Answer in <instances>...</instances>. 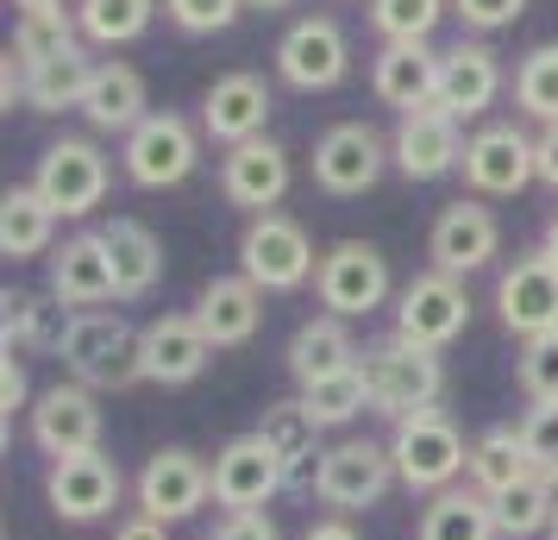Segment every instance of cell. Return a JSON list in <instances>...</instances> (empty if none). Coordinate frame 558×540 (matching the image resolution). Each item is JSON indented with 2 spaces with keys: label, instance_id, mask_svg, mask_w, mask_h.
Instances as JSON below:
<instances>
[{
  "label": "cell",
  "instance_id": "cell-1",
  "mask_svg": "<svg viewBox=\"0 0 558 540\" xmlns=\"http://www.w3.org/2000/svg\"><path fill=\"white\" fill-rule=\"evenodd\" d=\"M357 371H364V384H371V409L389 415V421L439 409V396H446V364H439V352H427V346H414V339H402V334L364 346Z\"/></svg>",
  "mask_w": 558,
  "mask_h": 540
},
{
  "label": "cell",
  "instance_id": "cell-2",
  "mask_svg": "<svg viewBox=\"0 0 558 540\" xmlns=\"http://www.w3.org/2000/svg\"><path fill=\"white\" fill-rule=\"evenodd\" d=\"M389 459H396V484L414 490V496H439L464 478L471 465V446L458 434V421L446 409H421L402 415L396 434H389Z\"/></svg>",
  "mask_w": 558,
  "mask_h": 540
},
{
  "label": "cell",
  "instance_id": "cell-3",
  "mask_svg": "<svg viewBox=\"0 0 558 540\" xmlns=\"http://www.w3.org/2000/svg\"><path fill=\"white\" fill-rule=\"evenodd\" d=\"M63 371L88 389H120V384H138V327H132L120 309H88V314H70L63 327V346H57Z\"/></svg>",
  "mask_w": 558,
  "mask_h": 540
},
{
  "label": "cell",
  "instance_id": "cell-4",
  "mask_svg": "<svg viewBox=\"0 0 558 540\" xmlns=\"http://www.w3.org/2000/svg\"><path fill=\"white\" fill-rule=\"evenodd\" d=\"M239 271L264 296H289V289L314 284L320 257H314V239L295 214H252L245 232H239Z\"/></svg>",
  "mask_w": 558,
  "mask_h": 540
},
{
  "label": "cell",
  "instance_id": "cell-5",
  "mask_svg": "<svg viewBox=\"0 0 558 540\" xmlns=\"http://www.w3.org/2000/svg\"><path fill=\"white\" fill-rule=\"evenodd\" d=\"M120 164H126V177L138 182V189H177V182H189L202 170V132L189 127L182 113L157 107V113H145V120L126 132Z\"/></svg>",
  "mask_w": 558,
  "mask_h": 540
},
{
  "label": "cell",
  "instance_id": "cell-6",
  "mask_svg": "<svg viewBox=\"0 0 558 540\" xmlns=\"http://www.w3.org/2000/svg\"><path fill=\"white\" fill-rule=\"evenodd\" d=\"M314 296H320V309L339 314V321L377 314L383 302H389V257H383L371 239H339L332 252H320Z\"/></svg>",
  "mask_w": 558,
  "mask_h": 540
},
{
  "label": "cell",
  "instance_id": "cell-7",
  "mask_svg": "<svg viewBox=\"0 0 558 540\" xmlns=\"http://www.w3.org/2000/svg\"><path fill=\"white\" fill-rule=\"evenodd\" d=\"M277 76L302 95H327L352 76V38L332 13H302L277 45Z\"/></svg>",
  "mask_w": 558,
  "mask_h": 540
},
{
  "label": "cell",
  "instance_id": "cell-8",
  "mask_svg": "<svg viewBox=\"0 0 558 540\" xmlns=\"http://www.w3.org/2000/svg\"><path fill=\"white\" fill-rule=\"evenodd\" d=\"M107 182H113V170H107V152L95 139H57L38 157L32 189L57 207V220H82V214H95L107 202Z\"/></svg>",
  "mask_w": 558,
  "mask_h": 540
},
{
  "label": "cell",
  "instance_id": "cell-9",
  "mask_svg": "<svg viewBox=\"0 0 558 540\" xmlns=\"http://www.w3.org/2000/svg\"><path fill=\"white\" fill-rule=\"evenodd\" d=\"M132 496H138V515H151L163 528L170 521H189V515H202L214 503V465L202 453H189V446H163V453L145 459Z\"/></svg>",
  "mask_w": 558,
  "mask_h": 540
},
{
  "label": "cell",
  "instance_id": "cell-10",
  "mask_svg": "<svg viewBox=\"0 0 558 540\" xmlns=\"http://www.w3.org/2000/svg\"><path fill=\"white\" fill-rule=\"evenodd\" d=\"M464 189L483 195V202H508L521 195L527 182H539V164H533V139L514 120H496V127H477L464 139Z\"/></svg>",
  "mask_w": 558,
  "mask_h": 540
},
{
  "label": "cell",
  "instance_id": "cell-11",
  "mask_svg": "<svg viewBox=\"0 0 558 540\" xmlns=\"http://www.w3.org/2000/svg\"><path fill=\"white\" fill-rule=\"evenodd\" d=\"M496 252H502V220H496V207H483V195H458V202L439 207V220L427 232L433 271L464 284L483 264H496Z\"/></svg>",
  "mask_w": 558,
  "mask_h": 540
},
{
  "label": "cell",
  "instance_id": "cell-12",
  "mask_svg": "<svg viewBox=\"0 0 558 540\" xmlns=\"http://www.w3.org/2000/svg\"><path fill=\"white\" fill-rule=\"evenodd\" d=\"M464 327H471V296H464L458 277L421 271V277H408V284L396 289V334L402 339L427 346V352H446Z\"/></svg>",
  "mask_w": 558,
  "mask_h": 540
},
{
  "label": "cell",
  "instance_id": "cell-13",
  "mask_svg": "<svg viewBox=\"0 0 558 540\" xmlns=\"http://www.w3.org/2000/svg\"><path fill=\"white\" fill-rule=\"evenodd\" d=\"M120 496H126V478H120V465L107 459L101 446L51 459V471H45V503L57 509V521H76V528L107 521L120 509Z\"/></svg>",
  "mask_w": 558,
  "mask_h": 540
},
{
  "label": "cell",
  "instance_id": "cell-14",
  "mask_svg": "<svg viewBox=\"0 0 558 540\" xmlns=\"http://www.w3.org/2000/svg\"><path fill=\"white\" fill-rule=\"evenodd\" d=\"M496 314H502L508 334L521 339L558 327V257L546 245L508 257V271L496 277Z\"/></svg>",
  "mask_w": 558,
  "mask_h": 540
},
{
  "label": "cell",
  "instance_id": "cell-15",
  "mask_svg": "<svg viewBox=\"0 0 558 540\" xmlns=\"http://www.w3.org/2000/svg\"><path fill=\"white\" fill-rule=\"evenodd\" d=\"M389 484H396L389 446H377V440H339V446L320 453V484H314V496L332 515H357V509H371V503H383Z\"/></svg>",
  "mask_w": 558,
  "mask_h": 540
},
{
  "label": "cell",
  "instance_id": "cell-16",
  "mask_svg": "<svg viewBox=\"0 0 558 540\" xmlns=\"http://www.w3.org/2000/svg\"><path fill=\"white\" fill-rule=\"evenodd\" d=\"M389 164H396L389 145H383L364 120H339V127H327L320 139H314V182H320L327 195H339V202L377 189Z\"/></svg>",
  "mask_w": 558,
  "mask_h": 540
},
{
  "label": "cell",
  "instance_id": "cell-17",
  "mask_svg": "<svg viewBox=\"0 0 558 540\" xmlns=\"http://www.w3.org/2000/svg\"><path fill=\"white\" fill-rule=\"evenodd\" d=\"M207 364H214V339L202 334L195 314H157L138 327V384H163V389H182L195 384Z\"/></svg>",
  "mask_w": 558,
  "mask_h": 540
},
{
  "label": "cell",
  "instance_id": "cell-18",
  "mask_svg": "<svg viewBox=\"0 0 558 540\" xmlns=\"http://www.w3.org/2000/svg\"><path fill=\"white\" fill-rule=\"evenodd\" d=\"M32 446L45 459H70V453H95L101 446V403L88 384H51L32 403Z\"/></svg>",
  "mask_w": 558,
  "mask_h": 540
},
{
  "label": "cell",
  "instance_id": "cell-19",
  "mask_svg": "<svg viewBox=\"0 0 558 540\" xmlns=\"http://www.w3.org/2000/svg\"><path fill=\"white\" fill-rule=\"evenodd\" d=\"M389 157L408 182H439L446 170L464 164V127H458L446 107H414L396 120V139H389Z\"/></svg>",
  "mask_w": 558,
  "mask_h": 540
},
{
  "label": "cell",
  "instance_id": "cell-20",
  "mask_svg": "<svg viewBox=\"0 0 558 540\" xmlns=\"http://www.w3.org/2000/svg\"><path fill=\"white\" fill-rule=\"evenodd\" d=\"M277 490H289V478H282V459L257 434H239V440H227V446L214 453V503H220L227 515L264 509Z\"/></svg>",
  "mask_w": 558,
  "mask_h": 540
},
{
  "label": "cell",
  "instance_id": "cell-21",
  "mask_svg": "<svg viewBox=\"0 0 558 540\" xmlns=\"http://www.w3.org/2000/svg\"><path fill=\"white\" fill-rule=\"evenodd\" d=\"M51 296L70 314L107 309L120 302V277H113V252H107L101 232H70L51 252Z\"/></svg>",
  "mask_w": 558,
  "mask_h": 540
},
{
  "label": "cell",
  "instance_id": "cell-22",
  "mask_svg": "<svg viewBox=\"0 0 558 540\" xmlns=\"http://www.w3.org/2000/svg\"><path fill=\"white\" fill-rule=\"evenodd\" d=\"M270 107H277L270 82L252 76V70H232V76H220L202 95V132L214 145H227V152L232 145H252L270 127Z\"/></svg>",
  "mask_w": 558,
  "mask_h": 540
},
{
  "label": "cell",
  "instance_id": "cell-23",
  "mask_svg": "<svg viewBox=\"0 0 558 540\" xmlns=\"http://www.w3.org/2000/svg\"><path fill=\"white\" fill-rule=\"evenodd\" d=\"M289 182H295V164L277 139H252V145H232L220 157V195L245 214H277Z\"/></svg>",
  "mask_w": 558,
  "mask_h": 540
},
{
  "label": "cell",
  "instance_id": "cell-24",
  "mask_svg": "<svg viewBox=\"0 0 558 540\" xmlns=\"http://www.w3.org/2000/svg\"><path fill=\"white\" fill-rule=\"evenodd\" d=\"M496 95H502V63H496V51H489L483 38H464V45H452V51H439L433 107H446L458 127L477 120V113H489Z\"/></svg>",
  "mask_w": 558,
  "mask_h": 540
},
{
  "label": "cell",
  "instance_id": "cell-25",
  "mask_svg": "<svg viewBox=\"0 0 558 540\" xmlns=\"http://www.w3.org/2000/svg\"><path fill=\"white\" fill-rule=\"evenodd\" d=\"M252 434L282 459V478H289V490H314V484H320V434H327V428L307 415L302 396H289V403H270V409H264V421H257Z\"/></svg>",
  "mask_w": 558,
  "mask_h": 540
},
{
  "label": "cell",
  "instance_id": "cell-26",
  "mask_svg": "<svg viewBox=\"0 0 558 540\" xmlns=\"http://www.w3.org/2000/svg\"><path fill=\"white\" fill-rule=\"evenodd\" d=\"M195 321H202V334L214 339V352H227V346H252L257 327H264V289L245 277V271H232V277H214V284L195 296Z\"/></svg>",
  "mask_w": 558,
  "mask_h": 540
},
{
  "label": "cell",
  "instance_id": "cell-27",
  "mask_svg": "<svg viewBox=\"0 0 558 540\" xmlns=\"http://www.w3.org/2000/svg\"><path fill=\"white\" fill-rule=\"evenodd\" d=\"M357 359H364V346L352 339V327H345L339 314L302 321V327H295V339H289V352H282V364H289L295 389L320 384V377H339V371H352Z\"/></svg>",
  "mask_w": 558,
  "mask_h": 540
},
{
  "label": "cell",
  "instance_id": "cell-28",
  "mask_svg": "<svg viewBox=\"0 0 558 540\" xmlns=\"http://www.w3.org/2000/svg\"><path fill=\"white\" fill-rule=\"evenodd\" d=\"M371 88H377L383 107H433V88H439V51L433 45H383L377 63H371Z\"/></svg>",
  "mask_w": 558,
  "mask_h": 540
},
{
  "label": "cell",
  "instance_id": "cell-29",
  "mask_svg": "<svg viewBox=\"0 0 558 540\" xmlns=\"http://www.w3.org/2000/svg\"><path fill=\"white\" fill-rule=\"evenodd\" d=\"M151 113L145 101V76L132 70V63H95V82H88V95H82V120L95 132H132L138 120Z\"/></svg>",
  "mask_w": 558,
  "mask_h": 540
},
{
  "label": "cell",
  "instance_id": "cell-30",
  "mask_svg": "<svg viewBox=\"0 0 558 540\" xmlns=\"http://www.w3.org/2000/svg\"><path fill=\"white\" fill-rule=\"evenodd\" d=\"M414 540H502V528H496V509L477 484H452L427 496V509L414 521Z\"/></svg>",
  "mask_w": 558,
  "mask_h": 540
},
{
  "label": "cell",
  "instance_id": "cell-31",
  "mask_svg": "<svg viewBox=\"0 0 558 540\" xmlns=\"http://www.w3.org/2000/svg\"><path fill=\"white\" fill-rule=\"evenodd\" d=\"M107 252H113V277H120V302H138L151 296L157 277H163V245L145 220H107L101 227Z\"/></svg>",
  "mask_w": 558,
  "mask_h": 540
},
{
  "label": "cell",
  "instance_id": "cell-32",
  "mask_svg": "<svg viewBox=\"0 0 558 540\" xmlns=\"http://www.w3.org/2000/svg\"><path fill=\"white\" fill-rule=\"evenodd\" d=\"M51 232H57V207L32 182L26 189H7V202H0V252L13 257V264L45 257L51 252Z\"/></svg>",
  "mask_w": 558,
  "mask_h": 540
},
{
  "label": "cell",
  "instance_id": "cell-33",
  "mask_svg": "<svg viewBox=\"0 0 558 540\" xmlns=\"http://www.w3.org/2000/svg\"><path fill=\"white\" fill-rule=\"evenodd\" d=\"M533 471L527 446H521V428H483L471 440V465H464V484H477L483 496H502L508 484H521Z\"/></svg>",
  "mask_w": 558,
  "mask_h": 540
},
{
  "label": "cell",
  "instance_id": "cell-34",
  "mask_svg": "<svg viewBox=\"0 0 558 540\" xmlns=\"http://www.w3.org/2000/svg\"><path fill=\"white\" fill-rule=\"evenodd\" d=\"M63 327H70V314H63L57 296H7L0 302L7 352H57L63 346Z\"/></svg>",
  "mask_w": 558,
  "mask_h": 540
},
{
  "label": "cell",
  "instance_id": "cell-35",
  "mask_svg": "<svg viewBox=\"0 0 558 540\" xmlns=\"http://www.w3.org/2000/svg\"><path fill=\"white\" fill-rule=\"evenodd\" d=\"M489 509H496L502 540H533V535H546V528H553L558 484H553V478H539V471H527L521 484H508L502 496H489Z\"/></svg>",
  "mask_w": 558,
  "mask_h": 540
},
{
  "label": "cell",
  "instance_id": "cell-36",
  "mask_svg": "<svg viewBox=\"0 0 558 540\" xmlns=\"http://www.w3.org/2000/svg\"><path fill=\"white\" fill-rule=\"evenodd\" d=\"M88 82H95V63L76 51L51 57V63H38V70H26V107L32 113H63V107H76L82 113V95H88Z\"/></svg>",
  "mask_w": 558,
  "mask_h": 540
},
{
  "label": "cell",
  "instance_id": "cell-37",
  "mask_svg": "<svg viewBox=\"0 0 558 540\" xmlns=\"http://www.w3.org/2000/svg\"><path fill=\"white\" fill-rule=\"evenodd\" d=\"M157 0H76V26L88 45H132L145 38Z\"/></svg>",
  "mask_w": 558,
  "mask_h": 540
},
{
  "label": "cell",
  "instance_id": "cell-38",
  "mask_svg": "<svg viewBox=\"0 0 558 540\" xmlns=\"http://www.w3.org/2000/svg\"><path fill=\"white\" fill-rule=\"evenodd\" d=\"M514 107L539 120V127H558V45H533L514 70Z\"/></svg>",
  "mask_w": 558,
  "mask_h": 540
},
{
  "label": "cell",
  "instance_id": "cell-39",
  "mask_svg": "<svg viewBox=\"0 0 558 540\" xmlns=\"http://www.w3.org/2000/svg\"><path fill=\"white\" fill-rule=\"evenodd\" d=\"M76 38H82L76 13H20V26H13V45H7V51L20 57L26 70H38V63H51V57L76 51Z\"/></svg>",
  "mask_w": 558,
  "mask_h": 540
},
{
  "label": "cell",
  "instance_id": "cell-40",
  "mask_svg": "<svg viewBox=\"0 0 558 540\" xmlns=\"http://www.w3.org/2000/svg\"><path fill=\"white\" fill-rule=\"evenodd\" d=\"M307 415L320 421V428H345V421H357V415L371 409V384H364V371H339V377H320V384L302 389Z\"/></svg>",
  "mask_w": 558,
  "mask_h": 540
},
{
  "label": "cell",
  "instance_id": "cell-41",
  "mask_svg": "<svg viewBox=\"0 0 558 540\" xmlns=\"http://www.w3.org/2000/svg\"><path fill=\"white\" fill-rule=\"evenodd\" d=\"M439 20L446 0H371V26L383 32V45H427Z\"/></svg>",
  "mask_w": 558,
  "mask_h": 540
},
{
  "label": "cell",
  "instance_id": "cell-42",
  "mask_svg": "<svg viewBox=\"0 0 558 540\" xmlns=\"http://www.w3.org/2000/svg\"><path fill=\"white\" fill-rule=\"evenodd\" d=\"M514 377H521V389H527V403H558V327L553 334L521 339Z\"/></svg>",
  "mask_w": 558,
  "mask_h": 540
},
{
  "label": "cell",
  "instance_id": "cell-43",
  "mask_svg": "<svg viewBox=\"0 0 558 540\" xmlns=\"http://www.w3.org/2000/svg\"><path fill=\"white\" fill-rule=\"evenodd\" d=\"M163 13H170V26L189 32V38H214V32H227L239 13H245V0H163Z\"/></svg>",
  "mask_w": 558,
  "mask_h": 540
},
{
  "label": "cell",
  "instance_id": "cell-44",
  "mask_svg": "<svg viewBox=\"0 0 558 540\" xmlns=\"http://www.w3.org/2000/svg\"><path fill=\"white\" fill-rule=\"evenodd\" d=\"M514 428H521V446H527L533 471H546L558 459V403H533Z\"/></svg>",
  "mask_w": 558,
  "mask_h": 540
},
{
  "label": "cell",
  "instance_id": "cell-45",
  "mask_svg": "<svg viewBox=\"0 0 558 540\" xmlns=\"http://www.w3.org/2000/svg\"><path fill=\"white\" fill-rule=\"evenodd\" d=\"M452 13L464 20V32H502V26H514L521 13H527V0H452Z\"/></svg>",
  "mask_w": 558,
  "mask_h": 540
},
{
  "label": "cell",
  "instance_id": "cell-46",
  "mask_svg": "<svg viewBox=\"0 0 558 540\" xmlns=\"http://www.w3.org/2000/svg\"><path fill=\"white\" fill-rule=\"evenodd\" d=\"M32 384H26V364H20V352H7L0 359V415H7V434H13V415H32Z\"/></svg>",
  "mask_w": 558,
  "mask_h": 540
},
{
  "label": "cell",
  "instance_id": "cell-47",
  "mask_svg": "<svg viewBox=\"0 0 558 540\" xmlns=\"http://www.w3.org/2000/svg\"><path fill=\"white\" fill-rule=\"evenodd\" d=\"M207 540H282V535H277V521H270L264 509H252V515H227Z\"/></svg>",
  "mask_w": 558,
  "mask_h": 540
},
{
  "label": "cell",
  "instance_id": "cell-48",
  "mask_svg": "<svg viewBox=\"0 0 558 540\" xmlns=\"http://www.w3.org/2000/svg\"><path fill=\"white\" fill-rule=\"evenodd\" d=\"M533 164H539V182L558 189V127H539V139H533Z\"/></svg>",
  "mask_w": 558,
  "mask_h": 540
},
{
  "label": "cell",
  "instance_id": "cell-49",
  "mask_svg": "<svg viewBox=\"0 0 558 540\" xmlns=\"http://www.w3.org/2000/svg\"><path fill=\"white\" fill-rule=\"evenodd\" d=\"M0 101L13 107V101H26V63L7 51V63H0Z\"/></svg>",
  "mask_w": 558,
  "mask_h": 540
},
{
  "label": "cell",
  "instance_id": "cell-50",
  "mask_svg": "<svg viewBox=\"0 0 558 540\" xmlns=\"http://www.w3.org/2000/svg\"><path fill=\"white\" fill-rule=\"evenodd\" d=\"M113 540H170V528H163V521H151V515H132V521H120V528H113Z\"/></svg>",
  "mask_w": 558,
  "mask_h": 540
},
{
  "label": "cell",
  "instance_id": "cell-51",
  "mask_svg": "<svg viewBox=\"0 0 558 540\" xmlns=\"http://www.w3.org/2000/svg\"><path fill=\"white\" fill-rule=\"evenodd\" d=\"M302 540H357V528H352V515H320Z\"/></svg>",
  "mask_w": 558,
  "mask_h": 540
},
{
  "label": "cell",
  "instance_id": "cell-52",
  "mask_svg": "<svg viewBox=\"0 0 558 540\" xmlns=\"http://www.w3.org/2000/svg\"><path fill=\"white\" fill-rule=\"evenodd\" d=\"M13 7H20V13H70L63 0H13Z\"/></svg>",
  "mask_w": 558,
  "mask_h": 540
},
{
  "label": "cell",
  "instance_id": "cell-53",
  "mask_svg": "<svg viewBox=\"0 0 558 540\" xmlns=\"http://www.w3.org/2000/svg\"><path fill=\"white\" fill-rule=\"evenodd\" d=\"M245 7H257V13H282V7H295V0H245Z\"/></svg>",
  "mask_w": 558,
  "mask_h": 540
},
{
  "label": "cell",
  "instance_id": "cell-54",
  "mask_svg": "<svg viewBox=\"0 0 558 540\" xmlns=\"http://www.w3.org/2000/svg\"><path fill=\"white\" fill-rule=\"evenodd\" d=\"M539 245H546V252L558 257V214H553V220H546V239H539Z\"/></svg>",
  "mask_w": 558,
  "mask_h": 540
},
{
  "label": "cell",
  "instance_id": "cell-55",
  "mask_svg": "<svg viewBox=\"0 0 558 540\" xmlns=\"http://www.w3.org/2000/svg\"><path fill=\"white\" fill-rule=\"evenodd\" d=\"M539 478H553V484H558V459H553V465H546V471H539Z\"/></svg>",
  "mask_w": 558,
  "mask_h": 540
},
{
  "label": "cell",
  "instance_id": "cell-56",
  "mask_svg": "<svg viewBox=\"0 0 558 540\" xmlns=\"http://www.w3.org/2000/svg\"><path fill=\"white\" fill-rule=\"evenodd\" d=\"M546 540H558V515H553V528H546Z\"/></svg>",
  "mask_w": 558,
  "mask_h": 540
}]
</instances>
